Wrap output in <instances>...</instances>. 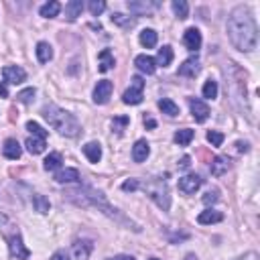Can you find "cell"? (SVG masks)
<instances>
[{
  "mask_svg": "<svg viewBox=\"0 0 260 260\" xmlns=\"http://www.w3.org/2000/svg\"><path fill=\"white\" fill-rule=\"evenodd\" d=\"M228 37L238 51L248 53V51L256 49L258 27L252 19V14L244 6H238L236 10H232L230 19H228Z\"/></svg>",
  "mask_w": 260,
  "mask_h": 260,
  "instance_id": "obj_1",
  "label": "cell"
},
{
  "mask_svg": "<svg viewBox=\"0 0 260 260\" xmlns=\"http://www.w3.org/2000/svg\"><path fill=\"white\" fill-rule=\"evenodd\" d=\"M43 116H45V120L49 122V126L53 128V130H57L59 134H63V136L74 138L81 130L77 118L74 114H69L67 110L55 106V104H49V106H45L43 108Z\"/></svg>",
  "mask_w": 260,
  "mask_h": 260,
  "instance_id": "obj_2",
  "label": "cell"
},
{
  "mask_svg": "<svg viewBox=\"0 0 260 260\" xmlns=\"http://www.w3.org/2000/svg\"><path fill=\"white\" fill-rule=\"evenodd\" d=\"M145 191L149 193L150 199H154L163 212H167L171 207V195H169V189H167V183L163 179H150L147 185H145Z\"/></svg>",
  "mask_w": 260,
  "mask_h": 260,
  "instance_id": "obj_3",
  "label": "cell"
},
{
  "mask_svg": "<svg viewBox=\"0 0 260 260\" xmlns=\"http://www.w3.org/2000/svg\"><path fill=\"white\" fill-rule=\"evenodd\" d=\"M143 92H145V79L141 75H134L132 81H130V88L122 96V102L128 104V106H136V104H141L143 98H145Z\"/></svg>",
  "mask_w": 260,
  "mask_h": 260,
  "instance_id": "obj_4",
  "label": "cell"
},
{
  "mask_svg": "<svg viewBox=\"0 0 260 260\" xmlns=\"http://www.w3.org/2000/svg\"><path fill=\"white\" fill-rule=\"evenodd\" d=\"M2 77L10 85H19V83H23L27 79V72L23 67H19V65H6L2 69Z\"/></svg>",
  "mask_w": 260,
  "mask_h": 260,
  "instance_id": "obj_5",
  "label": "cell"
},
{
  "mask_svg": "<svg viewBox=\"0 0 260 260\" xmlns=\"http://www.w3.org/2000/svg\"><path fill=\"white\" fill-rule=\"evenodd\" d=\"M8 250H10V256L16 258V260H27V258L31 256V250L25 248L21 234H16V236H12V238L8 240Z\"/></svg>",
  "mask_w": 260,
  "mask_h": 260,
  "instance_id": "obj_6",
  "label": "cell"
},
{
  "mask_svg": "<svg viewBox=\"0 0 260 260\" xmlns=\"http://www.w3.org/2000/svg\"><path fill=\"white\" fill-rule=\"evenodd\" d=\"M201 183H203V179L199 175H195V173H191V175H185V177L179 179V189L185 195H191L201 187Z\"/></svg>",
  "mask_w": 260,
  "mask_h": 260,
  "instance_id": "obj_7",
  "label": "cell"
},
{
  "mask_svg": "<svg viewBox=\"0 0 260 260\" xmlns=\"http://www.w3.org/2000/svg\"><path fill=\"white\" fill-rule=\"evenodd\" d=\"M112 90H114V85H112L110 79L98 81L96 90H94V102H96V104H106V102L110 100V96H112Z\"/></svg>",
  "mask_w": 260,
  "mask_h": 260,
  "instance_id": "obj_8",
  "label": "cell"
},
{
  "mask_svg": "<svg viewBox=\"0 0 260 260\" xmlns=\"http://www.w3.org/2000/svg\"><path fill=\"white\" fill-rule=\"evenodd\" d=\"M189 106H191V114L195 118V122H205V120L210 118V106H207L205 102L191 98L189 100Z\"/></svg>",
  "mask_w": 260,
  "mask_h": 260,
  "instance_id": "obj_9",
  "label": "cell"
},
{
  "mask_svg": "<svg viewBox=\"0 0 260 260\" xmlns=\"http://www.w3.org/2000/svg\"><path fill=\"white\" fill-rule=\"evenodd\" d=\"M201 72V63L197 57H189L183 61V65H179V75L183 77H195Z\"/></svg>",
  "mask_w": 260,
  "mask_h": 260,
  "instance_id": "obj_10",
  "label": "cell"
},
{
  "mask_svg": "<svg viewBox=\"0 0 260 260\" xmlns=\"http://www.w3.org/2000/svg\"><path fill=\"white\" fill-rule=\"evenodd\" d=\"M2 154L6 159L10 161H16V159H21V154H23V149L19 145V141L16 138H8V141H4V147H2Z\"/></svg>",
  "mask_w": 260,
  "mask_h": 260,
  "instance_id": "obj_11",
  "label": "cell"
},
{
  "mask_svg": "<svg viewBox=\"0 0 260 260\" xmlns=\"http://www.w3.org/2000/svg\"><path fill=\"white\" fill-rule=\"evenodd\" d=\"M183 41H185V47H187L189 51H197V49L201 47V33H199L195 27L187 29L185 35H183Z\"/></svg>",
  "mask_w": 260,
  "mask_h": 260,
  "instance_id": "obj_12",
  "label": "cell"
},
{
  "mask_svg": "<svg viewBox=\"0 0 260 260\" xmlns=\"http://www.w3.org/2000/svg\"><path fill=\"white\" fill-rule=\"evenodd\" d=\"M149 154H150V147H149L147 141H143V138H141V141L134 143V147H132V159L136 163H145L149 159Z\"/></svg>",
  "mask_w": 260,
  "mask_h": 260,
  "instance_id": "obj_13",
  "label": "cell"
},
{
  "mask_svg": "<svg viewBox=\"0 0 260 260\" xmlns=\"http://www.w3.org/2000/svg\"><path fill=\"white\" fill-rule=\"evenodd\" d=\"M134 65L141 69L143 74H147V75H152L154 72H157V63H154V59L150 55H138L134 59Z\"/></svg>",
  "mask_w": 260,
  "mask_h": 260,
  "instance_id": "obj_14",
  "label": "cell"
},
{
  "mask_svg": "<svg viewBox=\"0 0 260 260\" xmlns=\"http://www.w3.org/2000/svg\"><path fill=\"white\" fill-rule=\"evenodd\" d=\"M92 248H94V244H92L90 240H77L75 244H74V254H75L77 260H88Z\"/></svg>",
  "mask_w": 260,
  "mask_h": 260,
  "instance_id": "obj_15",
  "label": "cell"
},
{
  "mask_svg": "<svg viewBox=\"0 0 260 260\" xmlns=\"http://www.w3.org/2000/svg\"><path fill=\"white\" fill-rule=\"evenodd\" d=\"M79 179L81 177H79L77 169H61V171H57V175H55L57 183H77Z\"/></svg>",
  "mask_w": 260,
  "mask_h": 260,
  "instance_id": "obj_16",
  "label": "cell"
},
{
  "mask_svg": "<svg viewBox=\"0 0 260 260\" xmlns=\"http://www.w3.org/2000/svg\"><path fill=\"white\" fill-rule=\"evenodd\" d=\"M228 169H230V159H228V157H216V159L212 161V165H210L212 175H216V177H222Z\"/></svg>",
  "mask_w": 260,
  "mask_h": 260,
  "instance_id": "obj_17",
  "label": "cell"
},
{
  "mask_svg": "<svg viewBox=\"0 0 260 260\" xmlns=\"http://www.w3.org/2000/svg\"><path fill=\"white\" fill-rule=\"evenodd\" d=\"M81 10H83L81 0H72V2L65 4V19L67 21H75L77 16H81Z\"/></svg>",
  "mask_w": 260,
  "mask_h": 260,
  "instance_id": "obj_18",
  "label": "cell"
},
{
  "mask_svg": "<svg viewBox=\"0 0 260 260\" xmlns=\"http://www.w3.org/2000/svg\"><path fill=\"white\" fill-rule=\"evenodd\" d=\"M98 59H100V63H98V69H100L102 74L110 72V69L114 67V55H112V51H108V49H104L102 53L98 55Z\"/></svg>",
  "mask_w": 260,
  "mask_h": 260,
  "instance_id": "obj_19",
  "label": "cell"
},
{
  "mask_svg": "<svg viewBox=\"0 0 260 260\" xmlns=\"http://www.w3.org/2000/svg\"><path fill=\"white\" fill-rule=\"evenodd\" d=\"M25 147H27V150H29L31 154H41V152L45 150L47 143L43 141V138H39V136H29L27 143H25Z\"/></svg>",
  "mask_w": 260,
  "mask_h": 260,
  "instance_id": "obj_20",
  "label": "cell"
},
{
  "mask_svg": "<svg viewBox=\"0 0 260 260\" xmlns=\"http://www.w3.org/2000/svg\"><path fill=\"white\" fill-rule=\"evenodd\" d=\"M223 220V214L222 212H216V210H205L197 216V222L203 223V226H207V223H218Z\"/></svg>",
  "mask_w": 260,
  "mask_h": 260,
  "instance_id": "obj_21",
  "label": "cell"
},
{
  "mask_svg": "<svg viewBox=\"0 0 260 260\" xmlns=\"http://www.w3.org/2000/svg\"><path fill=\"white\" fill-rule=\"evenodd\" d=\"M83 154L88 157L90 163H100V159H102V147L98 143H88V145L83 147Z\"/></svg>",
  "mask_w": 260,
  "mask_h": 260,
  "instance_id": "obj_22",
  "label": "cell"
},
{
  "mask_svg": "<svg viewBox=\"0 0 260 260\" xmlns=\"http://www.w3.org/2000/svg\"><path fill=\"white\" fill-rule=\"evenodd\" d=\"M154 63L161 65V67H169L173 63V47L165 45L159 49V53H157V59H154Z\"/></svg>",
  "mask_w": 260,
  "mask_h": 260,
  "instance_id": "obj_23",
  "label": "cell"
},
{
  "mask_svg": "<svg viewBox=\"0 0 260 260\" xmlns=\"http://www.w3.org/2000/svg\"><path fill=\"white\" fill-rule=\"evenodd\" d=\"M157 39H159V35L154 29H145L141 33V45L147 47V49H152L154 45H157Z\"/></svg>",
  "mask_w": 260,
  "mask_h": 260,
  "instance_id": "obj_24",
  "label": "cell"
},
{
  "mask_svg": "<svg viewBox=\"0 0 260 260\" xmlns=\"http://www.w3.org/2000/svg\"><path fill=\"white\" fill-rule=\"evenodd\" d=\"M159 108H161V112L163 114H167V116H179V106L173 100H169V98H163V100H159Z\"/></svg>",
  "mask_w": 260,
  "mask_h": 260,
  "instance_id": "obj_25",
  "label": "cell"
},
{
  "mask_svg": "<svg viewBox=\"0 0 260 260\" xmlns=\"http://www.w3.org/2000/svg\"><path fill=\"white\" fill-rule=\"evenodd\" d=\"M39 12H41V16H45V19H53V16H57L61 12V4L55 2V0H51V2H47V4L41 6Z\"/></svg>",
  "mask_w": 260,
  "mask_h": 260,
  "instance_id": "obj_26",
  "label": "cell"
},
{
  "mask_svg": "<svg viewBox=\"0 0 260 260\" xmlns=\"http://www.w3.org/2000/svg\"><path fill=\"white\" fill-rule=\"evenodd\" d=\"M193 136H195V132H193L191 128H183V130H177V132H175V143H177L179 147H187L189 143L193 141Z\"/></svg>",
  "mask_w": 260,
  "mask_h": 260,
  "instance_id": "obj_27",
  "label": "cell"
},
{
  "mask_svg": "<svg viewBox=\"0 0 260 260\" xmlns=\"http://www.w3.org/2000/svg\"><path fill=\"white\" fill-rule=\"evenodd\" d=\"M37 57H39L41 63H49V61H51V57H53V49H51L49 43L41 41V43L37 45Z\"/></svg>",
  "mask_w": 260,
  "mask_h": 260,
  "instance_id": "obj_28",
  "label": "cell"
},
{
  "mask_svg": "<svg viewBox=\"0 0 260 260\" xmlns=\"http://www.w3.org/2000/svg\"><path fill=\"white\" fill-rule=\"evenodd\" d=\"M171 8H173V12L179 16V19H187L189 6H187L185 0H173V2H171Z\"/></svg>",
  "mask_w": 260,
  "mask_h": 260,
  "instance_id": "obj_29",
  "label": "cell"
},
{
  "mask_svg": "<svg viewBox=\"0 0 260 260\" xmlns=\"http://www.w3.org/2000/svg\"><path fill=\"white\" fill-rule=\"evenodd\" d=\"M61 163H63V157L59 152H51L49 157L45 159V169L47 171H55V169H59L61 167Z\"/></svg>",
  "mask_w": 260,
  "mask_h": 260,
  "instance_id": "obj_30",
  "label": "cell"
},
{
  "mask_svg": "<svg viewBox=\"0 0 260 260\" xmlns=\"http://www.w3.org/2000/svg\"><path fill=\"white\" fill-rule=\"evenodd\" d=\"M203 98H207V100H214V98H218V81H214V79H207L205 83H203Z\"/></svg>",
  "mask_w": 260,
  "mask_h": 260,
  "instance_id": "obj_31",
  "label": "cell"
},
{
  "mask_svg": "<svg viewBox=\"0 0 260 260\" xmlns=\"http://www.w3.org/2000/svg\"><path fill=\"white\" fill-rule=\"evenodd\" d=\"M33 203H35V207H37V212L39 214H47L49 212V199L47 197H43V195H35L33 197Z\"/></svg>",
  "mask_w": 260,
  "mask_h": 260,
  "instance_id": "obj_32",
  "label": "cell"
},
{
  "mask_svg": "<svg viewBox=\"0 0 260 260\" xmlns=\"http://www.w3.org/2000/svg\"><path fill=\"white\" fill-rule=\"evenodd\" d=\"M157 4H149V2H143V4H138V2H128V8L134 12V14H145L149 10H152Z\"/></svg>",
  "mask_w": 260,
  "mask_h": 260,
  "instance_id": "obj_33",
  "label": "cell"
},
{
  "mask_svg": "<svg viewBox=\"0 0 260 260\" xmlns=\"http://www.w3.org/2000/svg\"><path fill=\"white\" fill-rule=\"evenodd\" d=\"M128 122H130V118H128V116H118V118L112 120V128H114L118 134H122V130L126 128Z\"/></svg>",
  "mask_w": 260,
  "mask_h": 260,
  "instance_id": "obj_34",
  "label": "cell"
},
{
  "mask_svg": "<svg viewBox=\"0 0 260 260\" xmlns=\"http://www.w3.org/2000/svg\"><path fill=\"white\" fill-rule=\"evenodd\" d=\"M16 100H19L21 104H31L35 100V88H27V90L19 92L16 94Z\"/></svg>",
  "mask_w": 260,
  "mask_h": 260,
  "instance_id": "obj_35",
  "label": "cell"
},
{
  "mask_svg": "<svg viewBox=\"0 0 260 260\" xmlns=\"http://www.w3.org/2000/svg\"><path fill=\"white\" fill-rule=\"evenodd\" d=\"M27 130H31V134H33V136H39V138H43V141L47 138V130H43L37 122H33V120L27 124Z\"/></svg>",
  "mask_w": 260,
  "mask_h": 260,
  "instance_id": "obj_36",
  "label": "cell"
},
{
  "mask_svg": "<svg viewBox=\"0 0 260 260\" xmlns=\"http://www.w3.org/2000/svg\"><path fill=\"white\" fill-rule=\"evenodd\" d=\"M207 141L212 143V147H222L223 145V134L218 130H210L207 132Z\"/></svg>",
  "mask_w": 260,
  "mask_h": 260,
  "instance_id": "obj_37",
  "label": "cell"
},
{
  "mask_svg": "<svg viewBox=\"0 0 260 260\" xmlns=\"http://www.w3.org/2000/svg\"><path fill=\"white\" fill-rule=\"evenodd\" d=\"M112 23H116V25H120V27H132L134 21H130L128 16L120 14V12H114V14H112Z\"/></svg>",
  "mask_w": 260,
  "mask_h": 260,
  "instance_id": "obj_38",
  "label": "cell"
},
{
  "mask_svg": "<svg viewBox=\"0 0 260 260\" xmlns=\"http://www.w3.org/2000/svg\"><path fill=\"white\" fill-rule=\"evenodd\" d=\"M104 8H106V2H102V0H92L90 2V12L94 16H100L104 12Z\"/></svg>",
  "mask_w": 260,
  "mask_h": 260,
  "instance_id": "obj_39",
  "label": "cell"
},
{
  "mask_svg": "<svg viewBox=\"0 0 260 260\" xmlns=\"http://www.w3.org/2000/svg\"><path fill=\"white\" fill-rule=\"evenodd\" d=\"M138 185H141V183H138L136 179H128V181L122 183V191H136Z\"/></svg>",
  "mask_w": 260,
  "mask_h": 260,
  "instance_id": "obj_40",
  "label": "cell"
},
{
  "mask_svg": "<svg viewBox=\"0 0 260 260\" xmlns=\"http://www.w3.org/2000/svg\"><path fill=\"white\" fill-rule=\"evenodd\" d=\"M220 197H218V191H216V189H214V191H207L205 195H203V203L205 205H210V203H216Z\"/></svg>",
  "mask_w": 260,
  "mask_h": 260,
  "instance_id": "obj_41",
  "label": "cell"
},
{
  "mask_svg": "<svg viewBox=\"0 0 260 260\" xmlns=\"http://www.w3.org/2000/svg\"><path fill=\"white\" fill-rule=\"evenodd\" d=\"M51 260H69V254L65 250H57L53 256H51Z\"/></svg>",
  "mask_w": 260,
  "mask_h": 260,
  "instance_id": "obj_42",
  "label": "cell"
},
{
  "mask_svg": "<svg viewBox=\"0 0 260 260\" xmlns=\"http://www.w3.org/2000/svg\"><path fill=\"white\" fill-rule=\"evenodd\" d=\"M179 167H181V169H189V167H191V159H189V157H183V159L179 161Z\"/></svg>",
  "mask_w": 260,
  "mask_h": 260,
  "instance_id": "obj_43",
  "label": "cell"
},
{
  "mask_svg": "<svg viewBox=\"0 0 260 260\" xmlns=\"http://www.w3.org/2000/svg\"><path fill=\"white\" fill-rule=\"evenodd\" d=\"M108 260H134V256H128V254H118V256H112Z\"/></svg>",
  "mask_w": 260,
  "mask_h": 260,
  "instance_id": "obj_44",
  "label": "cell"
},
{
  "mask_svg": "<svg viewBox=\"0 0 260 260\" xmlns=\"http://www.w3.org/2000/svg\"><path fill=\"white\" fill-rule=\"evenodd\" d=\"M0 96H2V98H8V90H6L4 83H0Z\"/></svg>",
  "mask_w": 260,
  "mask_h": 260,
  "instance_id": "obj_45",
  "label": "cell"
},
{
  "mask_svg": "<svg viewBox=\"0 0 260 260\" xmlns=\"http://www.w3.org/2000/svg\"><path fill=\"white\" fill-rule=\"evenodd\" d=\"M236 147H238V150H240V152H242V150H244V152L248 150V145H246V143H238Z\"/></svg>",
  "mask_w": 260,
  "mask_h": 260,
  "instance_id": "obj_46",
  "label": "cell"
},
{
  "mask_svg": "<svg viewBox=\"0 0 260 260\" xmlns=\"http://www.w3.org/2000/svg\"><path fill=\"white\" fill-rule=\"evenodd\" d=\"M145 124H147L149 128H154V126H157V122H154V120H150V118H147V120H145Z\"/></svg>",
  "mask_w": 260,
  "mask_h": 260,
  "instance_id": "obj_47",
  "label": "cell"
},
{
  "mask_svg": "<svg viewBox=\"0 0 260 260\" xmlns=\"http://www.w3.org/2000/svg\"><path fill=\"white\" fill-rule=\"evenodd\" d=\"M4 222V216H0V223H2Z\"/></svg>",
  "mask_w": 260,
  "mask_h": 260,
  "instance_id": "obj_48",
  "label": "cell"
},
{
  "mask_svg": "<svg viewBox=\"0 0 260 260\" xmlns=\"http://www.w3.org/2000/svg\"><path fill=\"white\" fill-rule=\"evenodd\" d=\"M149 260H159V258H149Z\"/></svg>",
  "mask_w": 260,
  "mask_h": 260,
  "instance_id": "obj_49",
  "label": "cell"
}]
</instances>
